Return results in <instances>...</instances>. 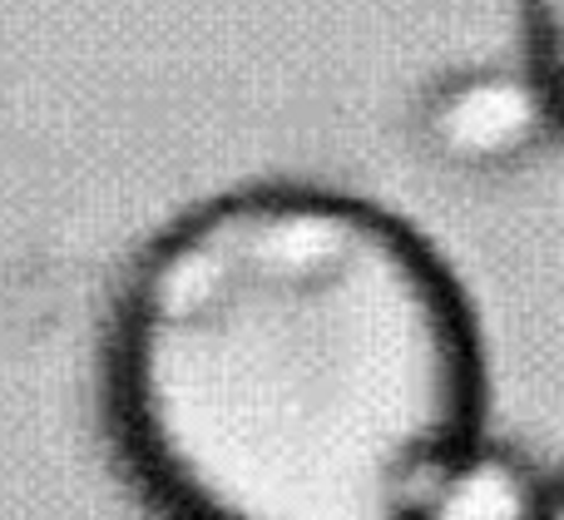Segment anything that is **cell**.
Wrapping results in <instances>:
<instances>
[{"label": "cell", "instance_id": "obj_3", "mask_svg": "<svg viewBox=\"0 0 564 520\" xmlns=\"http://www.w3.org/2000/svg\"><path fill=\"white\" fill-rule=\"evenodd\" d=\"M550 476L500 442H476L441 472L421 520H540Z\"/></svg>", "mask_w": 564, "mask_h": 520}, {"label": "cell", "instance_id": "obj_2", "mask_svg": "<svg viewBox=\"0 0 564 520\" xmlns=\"http://www.w3.org/2000/svg\"><path fill=\"white\" fill-rule=\"evenodd\" d=\"M545 129H555V119L530 75L476 69V75L451 79L426 109V134L436 154L460 169L516 164Z\"/></svg>", "mask_w": 564, "mask_h": 520}, {"label": "cell", "instance_id": "obj_4", "mask_svg": "<svg viewBox=\"0 0 564 520\" xmlns=\"http://www.w3.org/2000/svg\"><path fill=\"white\" fill-rule=\"evenodd\" d=\"M525 75L545 95L550 119L564 129V0H516Z\"/></svg>", "mask_w": 564, "mask_h": 520}, {"label": "cell", "instance_id": "obj_1", "mask_svg": "<svg viewBox=\"0 0 564 520\" xmlns=\"http://www.w3.org/2000/svg\"><path fill=\"white\" fill-rule=\"evenodd\" d=\"M105 357L124 462L174 520H421L486 416L446 258L317 184L234 188L169 224Z\"/></svg>", "mask_w": 564, "mask_h": 520}, {"label": "cell", "instance_id": "obj_5", "mask_svg": "<svg viewBox=\"0 0 564 520\" xmlns=\"http://www.w3.org/2000/svg\"><path fill=\"white\" fill-rule=\"evenodd\" d=\"M540 520H564V472L550 476V491H545V511Z\"/></svg>", "mask_w": 564, "mask_h": 520}]
</instances>
